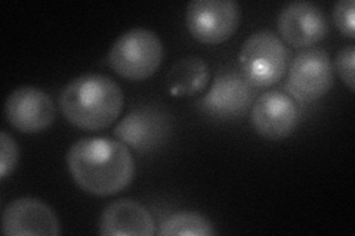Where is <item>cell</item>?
Here are the masks:
<instances>
[{"mask_svg":"<svg viewBox=\"0 0 355 236\" xmlns=\"http://www.w3.org/2000/svg\"><path fill=\"white\" fill-rule=\"evenodd\" d=\"M67 165L76 185L96 197L121 192L135 176L128 145L110 138L79 139L67 154Z\"/></svg>","mask_w":355,"mask_h":236,"instance_id":"obj_1","label":"cell"},{"mask_svg":"<svg viewBox=\"0 0 355 236\" xmlns=\"http://www.w3.org/2000/svg\"><path fill=\"white\" fill-rule=\"evenodd\" d=\"M123 102V92L113 78L94 73L76 77L60 96L64 117L73 126L89 131L113 125L121 114Z\"/></svg>","mask_w":355,"mask_h":236,"instance_id":"obj_2","label":"cell"},{"mask_svg":"<svg viewBox=\"0 0 355 236\" xmlns=\"http://www.w3.org/2000/svg\"><path fill=\"white\" fill-rule=\"evenodd\" d=\"M288 58L287 46L274 31L259 30L243 43L239 65L241 75L253 89H265L284 75Z\"/></svg>","mask_w":355,"mask_h":236,"instance_id":"obj_3","label":"cell"},{"mask_svg":"<svg viewBox=\"0 0 355 236\" xmlns=\"http://www.w3.org/2000/svg\"><path fill=\"white\" fill-rule=\"evenodd\" d=\"M163 60V44L154 31L132 28L120 35L108 52V64L129 80H146Z\"/></svg>","mask_w":355,"mask_h":236,"instance_id":"obj_4","label":"cell"},{"mask_svg":"<svg viewBox=\"0 0 355 236\" xmlns=\"http://www.w3.org/2000/svg\"><path fill=\"white\" fill-rule=\"evenodd\" d=\"M240 18L241 9L234 0H193L185 14L190 35L206 44L228 40L239 28Z\"/></svg>","mask_w":355,"mask_h":236,"instance_id":"obj_5","label":"cell"},{"mask_svg":"<svg viewBox=\"0 0 355 236\" xmlns=\"http://www.w3.org/2000/svg\"><path fill=\"white\" fill-rule=\"evenodd\" d=\"M335 70L329 53L321 48L299 52L287 71V91L301 102H314L333 86Z\"/></svg>","mask_w":355,"mask_h":236,"instance_id":"obj_6","label":"cell"},{"mask_svg":"<svg viewBox=\"0 0 355 236\" xmlns=\"http://www.w3.org/2000/svg\"><path fill=\"white\" fill-rule=\"evenodd\" d=\"M5 117L14 129L22 133H40L55 120V105L51 96L35 86H21L5 102Z\"/></svg>","mask_w":355,"mask_h":236,"instance_id":"obj_7","label":"cell"},{"mask_svg":"<svg viewBox=\"0 0 355 236\" xmlns=\"http://www.w3.org/2000/svg\"><path fill=\"white\" fill-rule=\"evenodd\" d=\"M253 87L241 74L227 71L219 74L209 92L198 100L197 107L205 114L216 118H236L253 104Z\"/></svg>","mask_w":355,"mask_h":236,"instance_id":"obj_8","label":"cell"},{"mask_svg":"<svg viewBox=\"0 0 355 236\" xmlns=\"http://www.w3.org/2000/svg\"><path fill=\"white\" fill-rule=\"evenodd\" d=\"M277 27L291 46L306 49L327 36L329 21L317 5L292 2L280 10Z\"/></svg>","mask_w":355,"mask_h":236,"instance_id":"obj_9","label":"cell"},{"mask_svg":"<svg viewBox=\"0 0 355 236\" xmlns=\"http://www.w3.org/2000/svg\"><path fill=\"white\" fill-rule=\"evenodd\" d=\"M253 127L270 140L287 138L297 125V107L291 95L268 91L254 99L252 105Z\"/></svg>","mask_w":355,"mask_h":236,"instance_id":"obj_10","label":"cell"},{"mask_svg":"<svg viewBox=\"0 0 355 236\" xmlns=\"http://www.w3.org/2000/svg\"><path fill=\"white\" fill-rule=\"evenodd\" d=\"M2 232L8 236L61 233L60 220L53 210L36 198H18L9 202L2 215Z\"/></svg>","mask_w":355,"mask_h":236,"instance_id":"obj_11","label":"cell"},{"mask_svg":"<svg viewBox=\"0 0 355 236\" xmlns=\"http://www.w3.org/2000/svg\"><path fill=\"white\" fill-rule=\"evenodd\" d=\"M169 120L157 108L141 107L119 121L114 136L130 148L148 152L160 146L169 133Z\"/></svg>","mask_w":355,"mask_h":236,"instance_id":"obj_12","label":"cell"},{"mask_svg":"<svg viewBox=\"0 0 355 236\" xmlns=\"http://www.w3.org/2000/svg\"><path fill=\"white\" fill-rule=\"evenodd\" d=\"M155 232L150 211L133 199L111 202L99 217V233L104 236H151Z\"/></svg>","mask_w":355,"mask_h":236,"instance_id":"obj_13","label":"cell"},{"mask_svg":"<svg viewBox=\"0 0 355 236\" xmlns=\"http://www.w3.org/2000/svg\"><path fill=\"white\" fill-rule=\"evenodd\" d=\"M210 80L207 64L198 56H185L173 64L166 77L171 95L191 96L203 91Z\"/></svg>","mask_w":355,"mask_h":236,"instance_id":"obj_14","label":"cell"},{"mask_svg":"<svg viewBox=\"0 0 355 236\" xmlns=\"http://www.w3.org/2000/svg\"><path fill=\"white\" fill-rule=\"evenodd\" d=\"M162 236L172 235H196V236H212L216 235L214 224L205 216L196 211H180L166 219L159 232Z\"/></svg>","mask_w":355,"mask_h":236,"instance_id":"obj_15","label":"cell"},{"mask_svg":"<svg viewBox=\"0 0 355 236\" xmlns=\"http://www.w3.org/2000/svg\"><path fill=\"white\" fill-rule=\"evenodd\" d=\"M19 160V149L15 139L6 131L0 133V179H5L15 170Z\"/></svg>","mask_w":355,"mask_h":236,"instance_id":"obj_16","label":"cell"},{"mask_svg":"<svg viewBox=\"0 0 355 236\" xmlns=\"http://www.w3.org/2000/svg\"><path fill=\"white\" fill-rule=\"evenodd\" d=\"M355 5L354 0H339L333 6V22L343 36L354 39L355 21H354Z\"/></svg>","mask_w":355,"mask_h":236,"instance_id":"obj_17","label":"cell"},{"mask_svg":"<svg viewBox=\"0 0 355 236\" xmlns=\"http://www.w3.org/2000/svg\"><path fill=\"white\" fill-rule=\"evenodd\" d=\"M354 61H355V46L354 44H348V46L342 48L336 55V71L342 82L348 86L351 92H354Z\"/></svg>","mask_w":355,"mask_h":236,"instance_id":"obj_18","label":"cell"}]
</instances>
